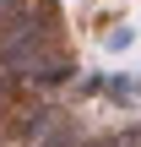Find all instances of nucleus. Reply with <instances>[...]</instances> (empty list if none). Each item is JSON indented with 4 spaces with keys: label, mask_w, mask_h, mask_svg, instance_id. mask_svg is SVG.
<instances>
[{
    "label": "nucleus",
    "mask_w": 141,
    "mask_h": 147,
    "mask_svg": "<svg viewBox=\"0 0 141 147\" xmlns=\"http://www.w3.org/2000/svg\"><path fill=\"white\" fill-rule=\"evenodd\" d=\"M49 22L38 16V11H22V16H11L5 27H0V65H11V71H22V65H33L43 49H49Z\"/></svg>",
    "instance_id": "f257e3e1"
},
{
    "label": "nucleus",
    "mask_w": 141,
    "mask_h": 147,
    "mask_svg": "<svg viewBox=\"0 0 141 147\" xmlns=\"http://www.w3.org/2000/svg\"><path fill=\"white\" fill-rule=\"evenodd\" d=\"M76 147H98V142H76Z\"/></svg>",
    "instance_id": "0eeeda50"
},
{
    "label": "nucleus",
    "mask_w": 141,
    "mask_h": 147,
    "mask_svg": "<svg viewBox=\"0 0 141 147\" xmlns=\"http://www.w3.org/2000/svg\"><path fill=\"white\" fill-rule=\"evenodd\" d=\"M16 76H22L27 87H38V93H49V87H65V82H71V55H49V49H43V55H38L33 65H22Z\"/></svg>",
    "instance_id": "f03ea898"
},
{
    "label": "nucleus",
    "mask_w": 141,
    "mask_h": 147,
    "mask_svg": "<svg viewBox=\"0 0 141 147\" xmlns=\"http://www.w3.org/2000/svg\"><path fill=\"white\" fill-rule=\"evenodd\" d=\"M98 147H141V125H125V131H114V136H103Z\"/></svg>",
    "instance_id": "7ed1b4c3"
},
{
    "label": "nucleus",
    "mask_w": 141,
    "mask_h": 147,
    "mask_svg": "<svg viewBox=\"0 0 141 147\" xmlns=\"http://www.w3.org/2000/svg\"><path fill=\"white\" fill-rule=\"evenodd\" d=\"M38 147H76V136H71V131H49Z\"/></svg>",
    "instance_id": "20e7f679"
},
{
    "label": "nucleus",
    "mask_w": 141,
    "mask_h": 147,
    "mask_svg": "<svg viewBox=\"0 0 141 147\" xmlns=\"http://www.w3.org/2000/svg\"><path fill=\"white\" fill-rule=\"evenodd\" d=\"M5 115H11V87L0 82V120H5Z\"/></svg>",
    "instance_id": "39448f33"
},
{
    "label": "nucleus",
    "mask_w": 141,
    "mask_h": 147,
    "mask_svg": "<svg viewBox=\"0 0 141 147\" xmlns=\"http://www.w3.org/2000/svg\"><path fill=\"white\" fill-rule=\"evenodd\" d=\"M130 93H141V76H136V82H130Z\"/></svg>",
    "instance_id": "423d86ee"
}]
</instances>
